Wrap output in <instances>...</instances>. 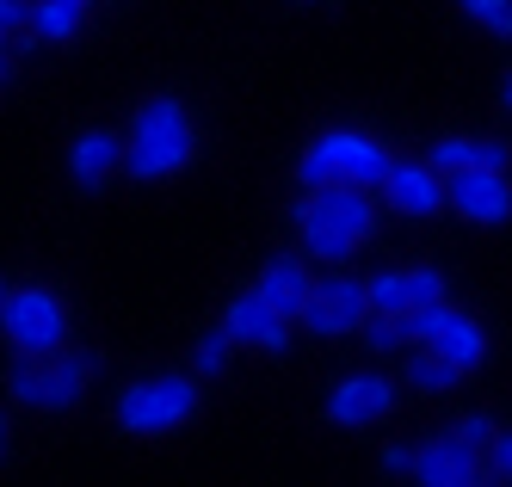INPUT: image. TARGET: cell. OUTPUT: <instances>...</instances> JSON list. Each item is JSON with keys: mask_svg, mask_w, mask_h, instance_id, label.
Returning <instances> with one entry per match:
<instances>
[{"mask_svg": "<svg viewBox=\"0 0 512 487\" xmlns=\"http://www.w3.org/2000/svg\"><path fill=\"white\" fill-rule=\"evenodd\" d=\"M297 222H303V247L327 266H340L377 235V198L364 185L327 179V185H309V198L297 204Z\"/></svg>", "mask_w": 512, "mask_h": 487, "instance_id": "1", "label": "cell"}, {"mask_svg": "<svg viewBox=\"0 0 512 487\" xmlns=\"http://www.w3.org/2000/svg\"><path fill=\"white\" fill-rule=\"evenodd\" d=\"M198 155V130L186 118L179 99H142L136 118H130V136H124V173L142 179V185H161L173 173H186V161Z\"/></svg>", "mask_w": 512, "mask_h": 487, "instance_id": "2", "label": "cell"}, {"mask_svg": "<svg viewBox=\"0 0 512 487\" xmlns=\"http://www.w3.org/2000/svg\"><path fill=\"white\" fill-rule=\"evenodd\" d=\"M198 414V377H142L118 395V426L130 438H167Z\"/></svg>", "mask_w": 512, "mask_h": 487, "instance_id": "3", "label": "cell"}, {"mask_svg": "<svg viewBox=\"0 0 512 487\" xmlns=\"http://www.w3.org/2000/svg\"><path fill=\"white\" fill-rule=\"evenodd\" d=\"M383 173H389V155L371 142V136H358V130H327L309 142V155L297 167L303 179V192L309 185H327V179H346V185H364V192H383Z\"/></svg>", "mask_w": 512, "mask_h": 487, "instance_id": "4", "label": "cell"}, {"mask_svg": "<svg viewBox=\"0 0 512 487\" xmlns=\"http://www.w3.org/2000/svg\"><path fill=\"white\" fill-rule=\"evenodd\" d=\"M93 383V358L87 352H50V358H25L13 364V401L19 407H44V414H68Z\"/></svg>", "mask_w": 512, "mask_h": 487, "instance_id": "5", "label": "cell"}, {"mask_svg": "<svg viewBox=\"0 0 512 487\" xmlns=\"http://www.w3.org/2000/svg\"><path fill=\"white\" fill-rule=\"evenodd\" d=\"M0 333L13 340V352L50 358V352L68 346V303L44 284H25V290H13L7 303H0Z\"/></svg>", "mask_w": 512, "mask_h": 487, "instance_id": "6", "label": "cell"}, {"mask_svg": "<svg viewBox=\"0 0 512 487\" xmlns=\"http://www.w3.org/2000/svg\"><path fill=\"white\" fill-rule=\"evenodd\" d=\"M445 204L463 222L500 229V222H512V179H506V167H451L445 173Z\"/></svg>", "mask_w": 512, "mask_h": 487, "instance_id": "7", "label": "cell"}, {"mask_svg": "<svg viewBox=\"0 0 512 487\" xmlns=\"http://www.w3.org/2000/svg\"><path fill=\"white\" fill-rule=\"evenodd\" d=\"M408 475L426 481V487H475L488 475V451L469 444V438H457V432H438V438L414 444V469Z\"/></svg>", "mask_w": 512, "mask_h": 487, "instance_id": "8", "label": "cell"}, {"mask_svg": "<svg viewBox=\"0 0 512 487\" xmlns=\"http://www.w3.org/2000/svg\"><path fill=\"white\" fill-rule=\"evenodd\" d=\"M364 315H371V296H364L358 278H321L309 290V303H303V327L315 333V340H340V333L364 327Z\"/></svg>", "mask_w": 512, "mask_h": 487, "instance_id": "9", "label": "cell"}, {"mask_svg": "<svg viewBox=\"0 0 512 487\" xmlns=\"http://www.w3.org/2000/svg\"><path fill=\"white\" fill-rule=\"evenodd\" d=\"M223 333L235 346H253V352H284L290 346V315H278L260 290H241L223 309Z\"/></svg>", "mask_w": 512, "mask_h": 487, "instance_id": "10", "label": "cell"}, {"mask_svg": "<svg viewBox=\"0 0 512 487\" xmlns=\"http://www.w3.org/2000/svg\"><path fill=\"white\" fill-rule=\"evenodd\" d=\"M383 198L401 216H438V210H445V173H438L432 161H389Z\"/></svg>", "mask_w": 512, "mask_h": 487, "instance_id": "11", "label": "cell"}, {"mask_svg": "<svg viewBox=\"0 0 512 487\" xmlns=\"http://www.w3.org/2000/svg\"><path fill=\"white\" fill-rule=\"evenodd\" d=\"M364 296H371V309L377 315H408L420 303H438L445 296V272H432V266H408V272H383L364 284Z\"/></svg>", "mask_w": 512, "mask_h": 487, "instance_id": "12", "label": "cell"}, {"mask_svg": "<svg viewBox=\"0 0 512 487\" xmlns=\"http://www.w3.org/2000/svg\"><path fill=\"white\" fill-rule=\"evenodd\" d=\"M118 173H124V136H112V130L75 136V148H68V179H75L81 192H99V185H112Z\"/></svg>", "mask_w": 512, "mask_h": 487, "instance_id": "13", "label": "cell"}, {"mask_svg": "<svg viewBox=\"0 0 512 487\" xmlns=\"http://www.w3.org/2000/svg\"><path fill=\"white\" fill-rule=\"evenodd\" d=\"M389 407H395V383L346 377L334 395H327V420H334V426H371V420H389Z\"/></svg>", "mask_w": 512, "mask_h": 487, "instance_id": "14", "label": "cell"}, {"mask_svg": "<svg viewBox=\"0 0 512 487\" xmlns=\"http://www.w3.org/2000/svg\"><path fill=\"white\" fill-rule=\"evenodd\" d=\"M253 290H260L278 315L297 321L303 303H309V290H315V278H309V266H303L297 253H278V259H266V272H260V284H253Z\"/></svg>", "mask_w": 512, "mask_h": 487, "instance_id": "15", "label": "cell"}, {"mask_svg": "<svg viewBox=\"0 0 512 487\" xmlns=\"http://www.w3.org/2000/svg\"><path fill=\"white\" fill-rule=\"evenodd\" d=\"M426 161L438 173H451V167H512V148L506 142H482V136H438Z\"/></svg>", "mask_w": 512, "mask_h": 487, "instance_id": "16", "label": "cell"}, {"mask_svg": "<svg viewBox=\"0 0 512 487\" xmlns=\"http://www.w3.org/2000/svg\"><path fill=\"white\" fill-rule=\"evenodd\" d=\"M426 352H438L445 364H457L463 377H469V370L482 364V327H475L463 309H451V315H445V327H438L432 340H426Z\"/></svg>", "mask_w": 512, "mask_h": 487, "instance_id": "17", "label": "cell"}, {"mask_svg": "<svg viewBox=\"0 0 512 487\" xmlns=\"http://www.w3.org/2000/svg\"><path fill=\"white\" fill-rule=\"evenodd\" d=\"M25 31L50 37V44H68V37L81 31V7L75 0H31V25Z\"/></svg>", "mask_w": 512, "mask_h": 487, "instance_id": "18", "label": "cell"}, {"mask_svg": "<svg viewBox=\"0 0 512 487\" xmlns=\"http://www.w3.org/2000/svg\"><path fill=\"white\" fill-rule=\"evenodd\" d=\"M408 377H414V389H426V395H445V389H457V383H463V370H457V364H445L438 352H426V358H414V364H408Z\"/></svg>", "mask_w": 512, "mask_h": 487, "instance_id": "19", "label": "cell"}, {"mask_svg": "<svg viewBox=\"0 0 512 487\" xmlns=\"http://www.w3.org/2000/svg\"><path fill=\"white\" fill-rule=\"evenodd\" d=\"M229 352H235V340L216 327V333H204V340L192 346V370L198 377H216V370H229Z\"/></svg>", "mask_w": 512, "mask_h": 487, "instance_id": "20", "label": "cell"}, {"mask_svg": "<svg viewBox=\"0 0 512 487\" xmlns=\"http://www.w3.org/2000/svg\"><path fill=\"white\" fill-rule=\"evenodd\" d=\"M457 7L482 25V31H494V37H512V0H457Z\"/></svg>", "mask_w": 512, "mask_h": 487, "instance_id": "21", "label": "cell"}, {"mask_svg": "<svg viewBox=\"0 0 512 487\" xmlns=\"http://www.w3.org/2000/svg\"><path fill=\"white\" fill-rule=\"evenodd\" d=\"M364 340H371V352H395L401 340H408V327H401V315H364Z\"/></svg>", "mask_w": 512, "mask_h": 487, "instance_id": "22", "label": "cell"}, {"mask_svg": "<svg viewBox=\"0 0 512 487\" xmlns=\"http://www.w3.org/2000/svg\"><path fill=\"white\" fill-rule=\"evenodd\" d=\"M488 469H494L500 481H512V432H494V438H488Z\"/></svg>", "mask_w": 512, "mask_h": 487, "instance_id": "23", "label": "cell"}, {"mask_svg": "<svg viewBox=\"0 0 512 487\" xmlns=\"http://www.w3.org/2000/svg\"><path fill=\"white\" fill-rule=\"evenodd\" d=\"M457 438H469V444H482V451H488L494 420H488V414H463V420H457Z\"/></svg>", "mask_w": 512, "mask_h": 487, "instance_id": "24", "label": "cell"}, {"mask_svg": "<svg viewBox=\"0 0 512 487\" xmlns=\"http://www.w3.org/2000/svg\"><path fill=\"white\" fill-rule=\"evenodd\" d=\"M377 463H383V475H408L414 469V444H383Z\"/></svg>", "mask_w": 512, "mask_h": 487, "instance_id": "25", "label": "cell"}, {"mask_svg": "<svg viewBox=\"0 0 512 487\" xmlns=\"http://www.w3.org/2000/svg\"><path fill=\"white\" fill-rule=\"evenodd\" d=\"M25 25H31V0H0V31L13 37V31H25Z\"/></svg>", "mask_w": 512, "mask_h": 487, "instance_id": "26", "label": "cell"}, {"mask_svg": "<svg viewBox=\"0 0 512 487\" xmlns=\"http://www.w3.org/2000/svg\"><path fill=\"white\" fill-rule=\"evenodd\" d=\"M7 68H13V50H7V31H0V81H7Z\"/></svg>", "mask_w": 512, "mask_h": 487, "instance_id": "27", "label": "cell"}, {"mask_svg": "<svg viewBox=\"0 0 512 487\" xmlns=\"http://www.w3.org/2000/svg\"><path fill=\"white\" fill-rule=\"evenodd\" d=\"M0 457H7V420H0Z\"/></svg>", "mask_w": 512, "mask_h": 487, "instance_id": "28", "label": "cell"}, {"mask_svg": "<svg viewBox=\"0 0 512 487\" xmlns=\"http://www.w3.org/2000/svg\"><path fill=\"white\" fill-rule=\"evenodd\" d=\"M7 296H13V290H7V278H0V303H7Z\"/></svg>", "mask_w": 512, "mask_h": 487, "instance_id": "29", "label": "cell"}, {"mask_svg": "<svg viewBox=\"0 0 512 487\" xmlns=\"http://www.w3.org/2000/svg\"><path fill=\"white\" fill-rule=\"evenodd\" d=\"M506 105H512V81H506Z\"/></svg>", "mask_w": 512, "mask_h": 487, "instance_id": "30", "label": "cell"}, {"mask_svg": "<svg viewBox=\"0 0 512 487\" xmlns=\"http://www.w3.org/2000/svg\"><path fill=\"white\" fill-rule=\"evenodd\" d=\"M75 7H87V0H75Z\"/></svg>", "mask_w": 512, "mask_h": 487, "instance_id": "31", "label": "cell"}]
</instances>
